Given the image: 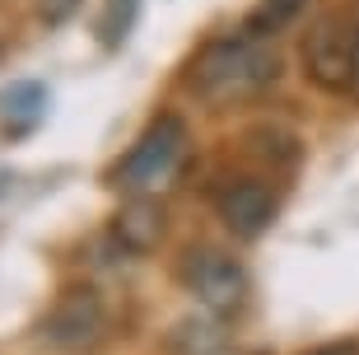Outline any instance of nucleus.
<instances>
[{
	"instance_id": "obj_5",
	"label": "nucleus",
	"mask_w": 359,
	"mask_h": 355,
	"mask_svg": "<svg viewBox=\"0 0 359 355\" xmlns=\"http://www.w3.org/2000/svg\"><path fill=\"white\" fill-rule=\"evenodd\" d=\"M107 337V299L93 285H66L38 323V342L52 351H93Z\"/></svg>"
},
{
	"instance_id": "obj_12",
	"label": "nucleus",
	"mask_w": 359,
	"mask_h": 355,
	"mask_svg": "<svg viewBox=\"0 0 359 355\" xmlns=\"http://www.w3.org/2000/svg\"><path fill=\"white\" fill-rule=\"evenodd\" d=\"M42 14V24H66V19H75V10H80L84 0H33Z\"/></svg>"
},
{
	"instance_id": "obj_10",
	"label": "nucleus",
	"mask_w": 359,
	"mask_h": 355,
	"mask_svg": "<svg viewBox=\"0 0 359 355\" xmlns=\"http://www.w3.org/2000/svg\"><path fill=\"white\" fill-rule=\"evenodd\" d=\"M308 10V0H262L252 14H248V24H243V33H252V38H276V33H285V28L299 19V14Z\"/></svg>"
},
{
	"instance_id": "obj_8",
	"label": "nucleus",
	"mask_w": 359,
	"mask_h": 355,
	"mask_svg": "<svg viewBox=\"0 0 359 355\" xmlns=\"http://www.w3.org/2000/svg\"><path fill=\"white\" fill-rule=\"evenodd\" d=\"M229 346V332H224V318L219 314H205V318H182L173 323V332L163 337V351L168 355H215Z\"/></svg>"
},
{
	"instance_id": "obj_3",
	"label": "nucleus",
	"mask_w": 359,
	"mask_h": 355,
	"mask_svg": "<svg viewBox=\"0 0 359 355\" xmlns=\"http://www.w3.org/2000/svg\"><path fill=\"white\" fill-rule=\"evenodd\" d=\"M177 280L205 314H219V318L243 314L248 295H252V280H248L243 262L229 257L224 248H210V243H196L177 257Z\"/></svg>"
},
{
	"instance_id": "obj_1",
	"label": "nucleus",
	"mask_w": 359,
	"mask_h": 355,
	"mask_svg": "<svg viewBox=\"0 0 359 355\" xmlns=\"http://www.w3.org/2000/svg\"><path fill=\"white\" fill-rule=\"evenodd\" d=\"M276 79H280L276 47L266 38H252V33H219V38L201 42L196 56L187 61V89L210 108L248 103L262 89H271Z\"/></svg>"
},
{
	"instance_id": "obj_11",
	"label": "nucleus",
	"mask_w": 359,
	"mask_h": 355,
	"mask_svg": "<svg viewBox=\"0 0 359 355\" xmlns=\"http://www.w3.org/2000/svg\"><path fill=\"white\" fill-rule=\"evenodd\" d=\"M135 19H140V0H107V5H103V19H98V38H103L107 52H117L121 42L131 38Z\"/></svg>"
},
{
	"instance_id": "obj_2",
	"label": "nucleus",
	"mask_w": 359,
	"mask_h": 355,
	"mask_svg": "<svg viewBox=\"0 0 359 355\" xmlns=\"http://www.w3.org/2000/svg\"><path fill=\"white\" fill-rule=\"evenodd\" d=\"M187 141H191V136H187V122L177 117V112H159L145 131L135 136L131 150L121 155V164L112 169V187H121L126 197L163 187L177 173V164H182Z\"/></svg>"
},
{
	"instance_id": "obj_7",
	"label": "nucleus",
	"mask_w": 359,
	"mask_h": 355,
	"mask_svg": "<svg viewBox=\"0 0 359 355\" xmlns=\"http://www.w3.org/2000/svg\"><path fill=\"white\" fill-rule=\"evenodd\" d=\"M112 238L121 252L145 257L168 238V206L154 192H135L131 201H121V211L112 215Z\"/></svg>"
},
{
	"instance_id": "obj_4",
	"label": "nucleus",
	"mask_w": 359,
	"mask_h": 355,
	"mask_svg": "<svg viewBox=\"0 0 359 355\" xmlns=\"http://www.w3.org/2000/svg\"><path fill=\"white\" fill-rule=\"evenodd\" d=\"M304 70L322 93H350L359 70V19L322 14L304 38Z\"/></svg>"
},
{
	"instance_id": "obj_13",
	"label": "nucleus",
	"mask_w": 359,
	"mask_h": 355,
	"mask_svg": "<svg viewBox=\"0 0 359 355\" xmlns=\"http://www.w3.org/2000/svg\"><path fill=\"white\" fill-rule=\"evenodd\" d=\"M308 355H359V342H327V346H313Z\"/></svg>"
},
{
	"instance_id": "obj_9",
	"label": "nucleus",
	"mask_w": 359,
	"mask_h": 355,
	"mask_svg": "<svg viewBox=\"0 0 359 355\" xmlns=\"http://www.w3.org/2000/svg\"><path fill=\"white\" fill-rule=\"evenodd\" d=\"M42 112H47V89H42L38 79H14L10 89H0V117L5 122L28 127V122H38Z\"/></svg>"
},
{
	"instance_id": "obj_6",
	"label": "nucleus",
	"mask_w": 359,
	"mask_h": 355,
	"mask_svg": "<svg viewBox=\"0 0 359 355\" xmlns=\"http://www.w3.org/2000/svg\"><path fill=\"white\" fill-rule=\"evenodd\" d=\"M215 211L233 238H262L276 220V192L262 178H229L224 187H215Z\"/></svg>"
},
{
	"instance_id": "obj_14",
	"label": "nucleus",
	"mask_w": 359,
	"mask_h": 355,
	"mask_svg": "<svg viewBox=\"0 0 359 355\" xmlns=\"http://www.w3.org/2000/svg\"><path fill=\"white\" fill-rule=\"evenodd\" d=\"M215 355H262V351H229L224 346V351H215Z\"/></svg>"
}]
</instances>
